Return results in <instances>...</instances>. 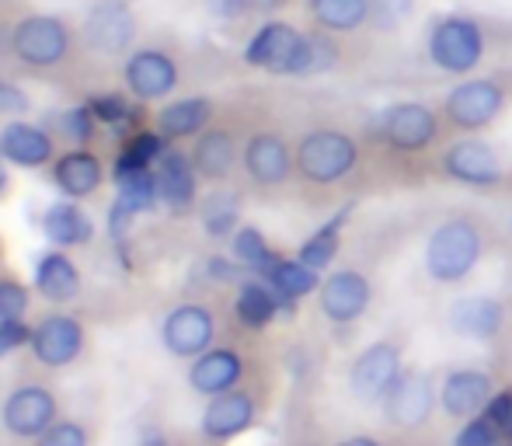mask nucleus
Instances as JSON below:
<instances>
[{
	"instance_id": "nucleus-1",
	"label": "nucleus",
	"mask_w": 512,
	"mask_h": 446,
	"mask_svg": "<svg viewBox=\"0 0 512 446\" xmlns=\"http://www.w3.org/2000/svg\"><path fill=\"white\" fill-rule=\"evenodd\" d=\"M488 251V234L471 213H450L425 237L422 265L436 286H457L481 265Z\"/></svg>"
},
{
	"instance_id": "nucleus-2",
	"label": "nucleus",
	"mask_w": 512,
	"mask_h": 446,
	"mask_svg": "<svg viewBox=\"0 0 512 446\" xmlns=\"http://www.w3.org/2000/svg\"><path fill=\"white\" fill-rule=\"evenodd\" d=\"M297 154V175L314 189H335L345 185L363 164V147L342 126H314L293 147Z\"/></svg>"
},
{
	"instance_id": "nucleus-3",
	"label": "nucleus",
	"mask_w": 512,
	"mask_h": 446,
	"mask_svg": "<svg viewBox=\"0 0 512 446\" xmlns=\"http://www.w3.org/2000/svg\"><path fill=\"white\" fill-rule=\"evenodd\" d=\"M488 53L485 28L471 14H439L425 35V56L450 77H467L481 67Z\"/></svg>"
},
{
	"instance_id": "nucleus-4",
	"label": "nucleus",
	"mask_w": 512,
	"mask_h": 446,
	"mask_svg": "<svg viewBox=\"0 0 512 446\" xmlns=\"http://www.w3.org/2000/svg\"><path fill=\"white\" fill-rule=\"evenodd\" d=\"M509 102V88L499 77H464L453 84L443 98V122L464 136L485 133L495 119L502 115Z\"/></svg>"
},
{
	"instance_id": "nucleus-5",
	"label": "nucleus",
	"mask_w": 512,
	"mask_h": 446,
	"mask_svg": "<svg viewBox=\"0 0 512 446\" xmlns=\"http://www.w3.org/2000/svg\"><path fill=\"white\" fill-rule=\"evenodd\" d=\"M443 112H436L429 102L401 98L391 102L377 119V133L394 154H425L443 136Z\"/></svg>"
},
{
	"instance_id": "nucleus-6",
	"label": "nucleus",
	"mask_w": 512,
	"mask_h": 446,
	"mask_svg": "<svg viewBox=\"0 0 512 446\" xmlns=\"http://www.w3.org/2000/svg\"><path fill=\"white\" fill-rule=\"evenodd\" d=\"M405 373V342L401 338H377L363 345L349 366V391L359 405H380Z\"/></svg>"
},
{
	"instance_id": "nucleus-7",
	"label": "nucleus",
	"mask_w": 512,
	"mask_h": 446,
	"mask_svg": "<svg viewBox=\"0 0 512 446\" xmlns=\"http://www.w3.org/2000/svg\"><path fill=\"white\" fill-rule=\"evenodd\" d=\"M11 49L25 67L53 70L70 53V28L56 14H28V18H21L14 25Z\"/></svg>"
},
{
	"instance_id": "nucleus-8",
	"label": "nucleus",
	"mask_w": 512,
	"mask_h": 446,
	"mask_svg": "<svg viewBox=\"0 0 512 446\" xmlns=\"http://www.w3.org/2000/svg\"><path fill=\"white\" fill-rule=\"evenodd\" d=\"M439 175L457 185H471V189H495L506 182V164L488 140L460 136L439 154Z\"/></svg>"
},
{
	"instance_id": "nucleus-9",
	"label": "nucleus",
	"mask_w": 512,
	"mask_h": 446,
	"mask_svg": "<svg viewBox=\"0 0 512 446\" xmlns=\"http://www.w3.org/2000/svg\"><path fill=\"white\" fill-rule=\"evenodd\" d=\"M436 401H439V387L432 384V373L418 370V366H405V373L391 387V394L380 401V408H384V419L394 429L415 433V429H422L432 419Z\"/></svg>"
},
{
	"instance_id": "nucleus-10",
	"label": "nucleus",
	"mask_w": 512,
	"mask_h": 446,
	"mask_svg": "<svg viewBox=\"0 0 512 446\" xmlns=\"http://www.w3.org/2000/svg\"><path fill=\"white\" fill-rule=\"evenodd\" d=\"M241 164L244 175L262 189H279L290 182V175L297 171V154H293L290 140L279 129H258L244 140L241 147Z\"/></svg>"
},
{
	"instance_id": "nucleus-11",
	"label": "nucleus",
	"mask_w": 512,
	"mask_h": 446,
	"mask_svg": "<svg viewBox=\"0 0 512 446\" xmlns=\"http://www.w3.org/2000/svg\"><path fill=\"white\" fill-rule=\"evenodd\" d=\"M373 304V279L359 269H335L321 279L317 307L331 325H356Z\"/></svg>"
},
{
	"instance_id": "nucleus-12",
	"label": "nucleus",
	"mask_w": 512,
	"mask_h": 446,
	"mask_svg": "<svg viewBox=\"0 0 512 446\" xmlns=\"http://www.w3.org/2000/svg\"><path fill=\"white\" fill-rule=\"evenodd\" d=\"M4 429L18 440H39L49 426L60 419V405H56L53 391L42 384H25L18 391L7 394L4 408H0Z\"/></svg>"
},
{
	"instance_id": "nucleus-13",
	"label": "nucleus",
	"mask_w": 512,
	"mask_h": 446,
	"mask_svg": "<svg viewBox=\"0 0 512 446\" xmlns=\"http://www.w3.org/2000/svg\"><path fill=\"white\" fill-rule=\"evenodd\" d=\"M136 14L129 0H98L84 18V42L102 56H122L133 46Z\"/></svg>"
},
{
	"instance_id": "nucleus-14",
	"label": "nucleus",
	"mask_w": 512,
	"mask_h": 446,
	"mask_svg": "<svg viewBox=\"0 0 512 446\" xmlns=\"http://www.w3.org/2000/svg\"><path fill=\"white\" fill-rule=\"evenodd\" d=\"M446 328L467 342H492L506 328V304L492 293H464L446 311Z\"/></svg>"
},
{
	"instance_id": "nucleus-15",
	"label": "nucleus",
	"mask_w": 512,
	"mask_h": 446,
	"mask_svg": "<svg viewBox=\"0 0 512 446\" xmlns=\"http://www.w3.org/2000/svg\"><path fill=\"white\" fill-rule=\"evenodd\" d=\"M300 39H304V32H300L297 25L272 18L248 39V46H244V63L255 70H265V74L286 77L290 74L293 56H297V49H300Z\"/></svg>"
},
{
	"instance_id": "nucleus-16",
	"label": "nucleus",
	"mask_w": 512,
	"mask_h": 446,
	"mask_svg": "<svg viewBox=\"0 0 512 446\" xmlns=\"http://www.w3.org/2000/svg\"><path fill=\"white\" fill-rule=\"evenodd\" d=\"M161 338H164V345H168L171 356L196 359L213 349L216 321L203 304H182L164 318Z\"/></svg>"
},
{
	"instance_id": "nucleus-17",
	"label": "nucleus",
	"mask_w": 512,
	"mask_h": 446,
	"mask_svg": "<svg viewBox=\"0 0 512 446\" xmlns=\"http://www.w3.org/2000/svg\"><path fill=\"white\" fill-rule=\"evenodd\" d=\"M495 384L485 370L478 366H457L439 380V408L450 419H474L485 412V405L492 401Z\"/></svg>"
},
{
	"instance_id": "nucleus-18",
	"label": "nucleus",
	"mask_w": 512,
	"mask_h": 446,
	"mask_svg": "<svg viewBox=\"0 0 512 446\" xmlns=\"http://www.w3.org/2000/svg\"><path fill=\"white\" fill-rule=\"evenodd\" d=\"M122 77H126V88L133 91L140 102H161L171 91L178 88V67L168 53L161 49H140L126 60L122 67Z\"/></svg>"
},
{
	"instance_id": "nucleus-19",
	"label": "nucleus",
	"mask_w": 512,
	"mask_h": 446,
	"mask_svg": "<svg viewBox=\"0 0 512 446\" xmlns=\"http://www.w3.org/2000/svg\"><path fill=\"white\" fill-rule=\"evenodd\" d=\"M258 419V405L251 398V391L244 387H230V391L216 394L209 398L206 412H203V433L209 440L223 443V440H234V436L248 433Z\"/></svg>"
},
{
	"instance_id": "nucleus-20",
	"label": "nucleus",
	"mask_w": 512,
	"mask_h": 446,
	"mask_svg": "<svg viewBox=\"0 0 512 446\" xmlns=\"http://www.w3.org/2000/svg\"><path fill=\"white\" fill-rule=\"evenodd\" d=\"M84 328L70 314H49L39 328H32V352L46 366H67L81 356Z\"/></svg>"
},
{
	"instance_id": "nucleus-21",
	"label": "nucleus",
	"mask_w": 512,
	"mask_h": 446,
	"mask_svg": "<svg viewBox=\"0 0 512 446\" xmlns=\"http://www.w3.org/2000/svg\"><path fill=\"white\" fill-rule=\"evenodd\" d=\"M157 189H161V203L171 213H189L199 196V171L189 154L182 150H164L161 161L154 164Z\"/></svg>"
},
{
	"instance_id": "nucleus-22",
	"label": "nucleus",
	"mask_w": 512,
	"mask_h": 446,
	"mask_svg": "<svg viewBox=\"0 0 512 446\" xmlns=\"http://www.w3.org/2000/svg\"><path fill=\"white\" fill-rule=\"evenodd\" d=\"M237 157H241V147L227 126H213L199 133L196 147H192V164L206 182H227L237 168Z\"/></svg>"
},
{
	"instance_id": "nucleus-23",
	"label": "nucleus",
	"mask_w": 512,
	"mask_h": 446,
	"mask_svg": "<svg viewBox=\"0 0 512 446\" xmlns=\"http://www.w3.org/2000/svg\"><path fill=\"white\" fill-rule=\"evenodd\" d=\"M244 377V359L237 349H209L203 356H196L189 370V384L192 391L206 394V398H216V394L237 387Z\"/></svg>"
},
{
	"instance_id": "nucleus-24",
	"label": "nucleus",
	"mask_w": 512,
	"mask_h": 446,
	"mask_svg": "<svg viewBox=\"0 0 512 446\" xmlns=\"http://www.w3.org/2000/svg\"><path fill=\"white\" fill-rule=\"evenodd\" d=\"M0 157L18 168H42L53 157V136L32 122L14 119L0 129Z\"/></svg>"
},
{
	"instance_id": "nucleus-25",
	"label": "nucleus",
	"mask_w": 512,
	"mask_h": 446,
	"mask_svg": "<svg viewBox=\"0 0 512 446\" xmlns=\"http://www.w3.org/2000/svg\"><path fill=\"white\" fill-rule=\"evenodd\" d=\"M279 311H286L283 297H279V293L272 290L262 276L244 279V283L237 286L234 314H237V321H241L244 328H251V332H262V328H269L272 321H276Z\"/></svg>"
},
{
	"instance_id": "nucleus-26",
	"label": "nucleus",
	"mask_w": 512,
	"mask_h": 446,
	"mask_svg": "<svg viewBox=\"0 0 512 446\" xmlns=\"http://www.w3.org/2000/svg\"><path fill=\"white\" fill-rule=\"evenodd\" d=\"M307 14L321 32L356 35L370 21V0H307Z\"/></svg>"
},
{
	"instance_id": "nucleus-27",
	"label": "nucleus",
	"mask_w": 512,
	"mask_h": 446,
	"mask_svg": "<svg viewBox=\"0 0 512 446\" xmlns=\"http://www.w3.org/2000/svg\"><path fill=\"white\" fill-rule=\"evenodd\" d=\"M213 119V102L209 98H178L157 112V133L168 140H185V136L206 133Z\"/></svg>"
},
{
	"instance_id": "nucleus-28",
	"label": "nucleus",
	"mask_w": 512,
	"mask_h": 446,
	"mask_svg": "<svg viewBox=\"0 0 512 446\" xmlns=\"http://www.w3.org/2000/svg\"><path fill=\"white\" fill-rule=\"evenodd\" d=\"M35 290L46 300H53V304H67V300H74L81 293V272L67 255L49 251L35 265Z\"/></svg>"
},
{
	"instance_id": "nucleus-29",
	"label": "nucleus",
	"mask_w": 512,
	"mask_h": 446,
	"mask_svg": "<svg viewBox=\"0 0 512 446\" xmlns=\"http://www.w3.org/2000/svg\"><path fill=\"white\" fill-rule=\"evenodd\" d=\"M42 230L53 244L70 248V244H88L91 234H95V223L77 206V199H60L42 213Z\"/></svg>"
},
{
	"instance_id": "nucleus-30",
	"label": "nucleus",
	"mask_w": 512,
	"mask_h": 446,
	"mask_svg": "<svg viewBox=\"0 0 512 446\" xmlns=\"http://www.w3.org/2000/svg\"><path fill=\"white\" fill-rule=\"evenodd\" d=\"M53 178L63 196L84 199L102 185V161H98L95 154H88V150H70V154H63L60 161H56Z\"/></svg>"
},
{
	"instance_id": "nucleus-31",
	"label": "nucleus",
	"mask_w": 512,
	"mask_h": 446,
	"mask_svg": "<svg viewBox=\"0 0 512 446\" xmlns=\"http://www.w3.org/2000/svg\"><path fill=\"white\" fill-rule=\"evenodd\" d=\"M262 279L283 297L286 307H293L297 300H304L314 290H321V272L310 269V265L300 262V258H279Z\"/></svg>"
},
{
	"instance_id": "nucleus-32",
	"label": "nucleus",
	"mask_w": 512,
	"mask_h": 446,
	"mask_svg": "<svg viewBox=\"0 0 512 446\" xmlns=\"http://www.w3.org/2000/svg\"><path fill=\"white\" fill-rule=\"evenodd\" d=\"M338 60H342V49H338V42L331 39V32L314 28V32H304V39H300V49H297V56H293L290 74L286 77L328 74V70L338 67Z\"/></svg>"
},
{
	"instance_id": "nucleus-33",
	"label": "nucleus",
	"mask_w": 512,
	"mask_h": 446,
	"mask_svg": "<svg viewBox=\"0 0 512 446\" xmlns=\"http://www.w3.org/2000/svg\"><path fill=\"white\" fill-rule=\"evenodd\" d=\"M230 255H234L237 265H244V269L255 272V276H265V272L279 262V255L272 251V244L265 241L262 230L248 227V223H241V227L234 230V237H230Z\"/></svg>"
},
{
	"instance_id": "nucleus-34",
	"label": "nucleus",
	"mask_w": 512,
	"mask_h": 446,
	"mask_svg": "<svg viewBox=\"0 0 512 446\" xmlns=\"http://www.w3.org/2000/svg\"><path fill=\"white\" fill-rule=\"evenodd\" d=\"M342 230H345V213H335L324 227H317L314 234L300 244L297 258L300 262H307L310 269L324 272L338 258V251H342Z\"/></svg>"
},
{
	"instance_id": "nucleus-35",
	"label": "nucleus",
	"mask_w": 512,
	"mask_h": 446,
	"mask_svg": "<svg viewBox=\"0 0 512 446\" xmlns=\"http://www.w3.org/2000/svg\"><path fill=\"white\" fill-rule=\"evenodd\" d=\"M115 185H119V203L129 206L133 213L154 210V206L161 203V189H157L154 168H140V171H133V175L115 178Z\"/></svg>"
},
{
	"instance_id": "nucleus-36",
	"label": "nucleus",
	"mask_w": 512,
	"mask_h": 446,
	"mask_svg": "<svg viewBox=\"0 0 512 446\" xmlns=\"http://www.w3.org/2000/svg\"><path fill=\"white\" fill-rule=\"evenodd\" d=\"M203 227L209 237H234L241 227V206L230 192H216L203 203Z\"/></svg>"
},
{
	"instance_id": "nucleus-37",
	"label": "nucleus",
	"mask_w": 512,
	"mask_h": 446,
	"mask_svg": "<svg viewBox=\"0 0 512 446\" xmlns=\"http://www.w3.org/2000/svg\"><path fill=\"white\" fill-rule=\"evenodd\" d=\"M415 0H370V21L366 28L377 35H394L411 21Z\"/></svg>"
},
{
	"instance_id": "nucleus-38",
	"label": "nucleus",
	"mask_w": 512,
	"mask_h": 446,
	"mask_svg": "<svg viewBox=\"0 0 512 446\" xmlns=\"http://www.w3.org/2000/svg\"><path fill=\"white\" fill-rule=\"evenodd\" d=\"M502 440H506L502 429L481 412V415H474V419H464L460 433L453 436V446H499Z\"/></svg>"
},
{
	"instance_id": "nucleus-39",
	"label": "nucleus",
	"mask_w": 512,
	"mask_h": 446,
	"mask_svg": "<svg viewBox=\"0 0 512 446\" xmlns=\"http://www.w3.org/2000/svg\"><path fill=\"white\" fill-rule=\"evenodd\" d=\"M164 140H168V136H161V133H136L122 154L133 157V161L143 164V168H154V164L161 161L164 150H168L164 147Z\"/></svg>"
},
{
	"instance_id": "nucleus-40",
	"label": "nucleus",
	"mask_w": 512,
	"mask_h": 446,
	"mask_svg": "<svg viewBox=\"0 0 512 446\" xmlns=\"http://www.w3.org/2000/svg\"><path fill=\"white\" fill-rule=\"evenodd\" d=\"M88 109L98 122H105V126H122V122L133 119V105L122 95H98V98H91Z\"/></svg>"
},
{
	"instance_id": "nucleus-41",
	"label": "nucleus",
	"mask_w": 512,
	"mask_h": 446,
	"mask_svg": "<svg viewBox=\"0 0 512 446\" xmlns=\"http://www.w3.org/2000/svg\"><path fill=\"white\" fill-rule=\"evenodd\" d=\"M28 311V290L14 279H0V321H21Z\"/></svg>"
},
{
	"instance_id": "nucleus-42",
	"label": "nucleus",
	"mask_w": 512,
	"mask_h": 446,
	"mask_svg": "<svg viewBox=\"0 0 512 446\" xmlns=\"http://www.w3.org/2000/svg\"><path fill=\"white\" fill-rule=\"evenodd\" d=\"M35 446H88V429L81 422H56L35 440Z\"/></svg>"
},
{
	"instance_id": "nucleus-43",
	"label": "nucleus",
	"mask_w": 512,
	"mask_h": 446,
	"mask_svg": "<svg viewBox=\"0 0 512 446\" xmlns=\"http://www.w3.org/2000/svg\"><path fill=\"white\" fill-rule=\"evenodd\" d=\"M21 345H32V328L25 321H0V356L21 349Z\"/></svg>"
},
{
	"instance_id": "nucleus-44",
	"label": "nucleus",
	"mask_w": 512,
	"mask_h": 446,
	"mask_svg": "<svg viewBox=\"0 0 512 446\" xmlns=\"http://www.w3.org/2000/svg\"><path fill=\"white\" fill-rule=\"evenodd\" d=\"M95 115L91 109H70L63 112V129H67L70 140H91V133H95Z\"/></svg>"
},
{
	"instance_id": "nucleus-45",
	"label": "nucleus",
	"mask_w": 512,
	"mask_h": 446,
	"mask_svg": "<svg viewBox=\"0 0 512 446\" xmlns=\"http://www.w3.org/2000/svg\"><path fill=\"white\" fill-rule=\"evenodd\" d=\"M485 415L502 429V436H506V429L512 426V391H495L492 401L485 405Z\"/></svg>"
},
{
	"instance_id": "nucleus-46",
	"label": "nucleus",
	"mask_w": 512,
	"mask_h": 446,
	"mask_svg": "<svg viewBox=\"0 0 512 446\" xmlns=\"http://www.w3.org/2000/svg\"><path fill=\"white\" fill-rule=\"evenodd\" d=\"M21 112H28L25 91H18L14 84L0 81V115H21Z\"/></svg>"
},
{
	"instance_id": "nucleus-47",
	"label": "nucleus",
	"mask_w": 512,
	"mask_h": 446,
	"mask_svg": "<svg viewBox=\"0 0 512 446\" xmlns=\"http://www.w3.org/2000/svg\"><path fill=\"white\" fill-rule=\"evenodd\" d=\"M209 11H213L216 18L237 21V18H244V14H251V4L248 0H209Z\"/></svg>"
},
{
	"instance_id": "nucleus-48",
	"label": "nucleus",
	"mask_w": 512,
	"mask_h": 446,
	"mask_svg": "<svg viewBox=\"0 0 512 446\" xmlns=\"http://www.w3.org/2000/svg\"><path fill=\"white\" fill-rule=\"evenodd\" d=\"M251 4V14H276V11H283L290 0H248Z\"/></svg>"
},
{
	"instance_id": "nucleus-49",
	"label": "nucleus",
	"mask_w": 512,
	"mask_h": 446,
	"mask_svg": "<svg viewBox=\"0 0 512 446\" xmlns=\"http://www.w3.org/2000/svg\"><path fill=\"white\" fill-rule=\"evenodd\" d=\"M335 446H384L377 440V436H366V433H356V436H345V440H338Z\"/></svg>"
},
{
	"instance_id": "nucleus-50",
	"label": "nucleus",
	"mask_w": 512,
	"mask_h": 446,
	"mask_svg": "<svg viewBox=\"0 0 512 446\" xmlns=\"http://www.w3.org/2000/svg\"><path fill=\"white\" fill-rule=\"evenodd\" d=\"M140 446H175L168 440V436H147V440H143Z\"/></svg>"
},
{
	"instance_id": "nucleus-51",
	"label": "nucleus",
	"mask_w": 512,
	"mask_h": 446,
	"mask_svg": "<svg viewBox=\"0 0 512 446\" xmlns=\"http://www.w3.org/2000/svg\"><path fill=\"white\" fill-rule=\"evenodd\" d=\"M7 189V164H4V157H0V192Z\"/></svg>"
},
{
	"instance_id": "nucleus-52",
	"label": "nucleus",
	"mask_w": 512,
	"mask_h": 446,
	"mask_svg": "<svg viewBox=\"0 0 512 446\" xmlns=\"http://www.w3.org/2000/svg\"><path fill=\"white\" fill-rule=\"evenodd\" d=\"M499 446H512V440H502V443H499Z\"/></svg>"
}]
</instances>
